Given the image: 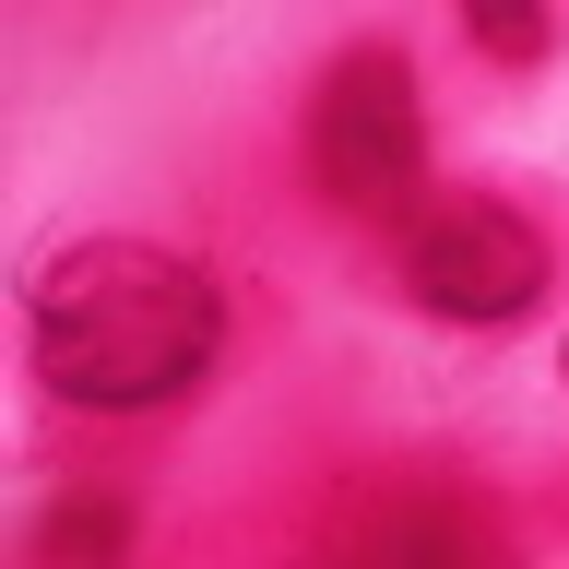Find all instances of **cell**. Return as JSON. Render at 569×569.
Wrapping results in <instances>:
<instances>
[{
    "instance_id": "1",
    "label": "cell",
    "mask_w": 569,
    "mask_h": 569,
    "mask_svg": "<svg viewBox=\"0 0 569 569\" xmlns=\"http://www.w3.org/2000/svg\"><path fill=\"white\" fill-rule=\"evenodd\" d=\"M24 356L71 416H154L213 380L226 284L167 238H71L24 284Z\"/></svg>"
},
{
    "instance_id": "2",
    "label": "cell",
    "mask_w": 569,
    "mask_h": 569,
    "mask_svg": "<svg viewBox=\"0 0 569 569\" xmlns=\"http://www.w3.org/2000/svg\"><path fill=\"white\" fill-rule=\"evenodd\" d=\"M297 154H309V190L356 226H416V190H427V96H416V60L368 36L309 83V119H297Z\"/></svg>"
},
{
    "instance_id": "3",
    "label": "cell",
    "mask_w": 569,
    "mask_h": 569,
    "mask_svg": "<svg viewBox=\"0 0 569 569\" xmlns=\"http://www.w3.org/2000/svg\"><path fill=\"white\" fill-rule=\"evenodd\" d=\"M309 569H522V546L498 522V498L403 462V475H356L332 498V522L309 533Z\"/></svg>"
},
{
    "instance_id": "4",
    "label": "cell",
    "mask_w": 569,
    "mask_h": 569,
    "mask_svg": "<svg viewBox=\"0 0 569 569\" xmlns=\"http://www.w3.org/2000/svg\"><path fill=\"white\" fill-rule=\"evenodd\" d=\"M403 297L427 320H462V332H498L546 297V238H533L522 202L498 190H451L403 226Z\"/></svg>"
},
{
    "instance_id": "5",
    "label": "cell",
    "mask_w": 569,
    "mask_h": 569,
    "mask_svg": "<svg viewBox=\"0 0 569 569\" xmlns=\"http://www.w3.org/2000/svg\"><path fill=\"white\" fill-rule=\"evenodd\" d=\"M24 569H131V498L119 487H60L24 522Z\"/></svg>"
},
{
    "instance_id": "6",
    "label": "cell",
    "mask_w": 569,
    "mask_h": 569,
    "mask_svg": "<svg viewBox=\"0 0 569 569\" xmlns=\"http://www.w3.org/2000/svg\"><path fill=\"white\" fill-rule=\"evenodd\" d=\"M451 12H462V36H475L487 60H510V71H533L558 48V0H451Z\"/></svg>"
}]
</instances>
